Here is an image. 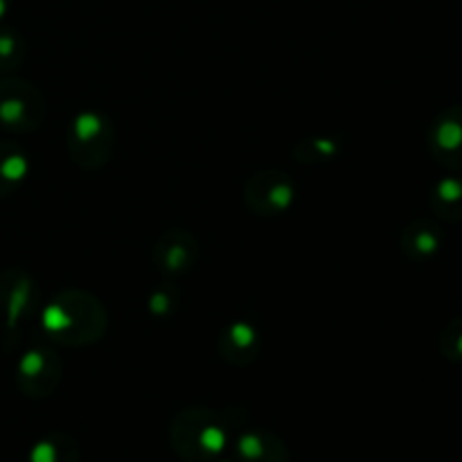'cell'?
<instances>
[{"label":"cell","mask_w":462,"mask_h":462,"mask_svg":"<svg viewBox=\"0 0 462 462\" xmlns=\"http://www.w3.org/2000/svg\"><path fill=\"white\" fill-rule=\"evenodd\" d=\"M41 332L63 347H88L104 338L108 314L102 300L86 289H63L41 307Z\"/></svg>","instance_id":"cell-1"},{"label":"cell","mask_w":462,"mask_h":462,"mask_svg":"<svg viewBox=\"0 0 462 462\" xmlns=\"http://www.w3.org/2000/svg\"><path fill=\"white\" fill-rule=\"evenodd\" d=\"M233 442V427L224 411L188 406L170 424L171 451L183 462H215L224 458Z\"/></svg>","instance_id":"cell-2"},{"label":"cell","mask_w":462,"mask_h":462,"mask_svg":"<svg viewBox=\"0 0 462 462\" xmlns=\"http://www.w3.org/2000/svg\"><path fill=\"white\" fill-rule=\"evenodd\" d=\"M66 147L81 171L104 170L116 152V125L104 111L84 108L68 125Z\"/></svg>","instance_id":"cell-3"},{"label":"cell","mask_w":462,"mask_h":462,"mask_svg":"<svg viewBox=\"0 0 462 462\" xmlns=\"http://www.w3.org/2000/svg\"><path fill=\"white\" fill-rule=\"evenodd\" d=\"M41 307V289L36 280L18 266L0 271V314H3V341L14 347Z\"/></svg>","instance_id":"cell-4"},{"label":"cell","mask_w":462,"mask_h":462,"mask_svg":"<svg viewBox=\"0 0 462 462\" xmlns=\"http://www.w3.org/2000/svg\"><path fill=\"white\" fill-rule=\"evenodd\" d=\"M48 117L43 93L14 75L0 77V126L14 135L34 134Z\"/></svg>","instance_id":"cell-5"},{"label":"cell","mask_w":462,"mask_h":462,"mask_svg":"<svg viewBox=\"0 0 462 462\" xmlns=\"http://www.w3.org/2000/svg\"><path fill=\"white\" fill-rule=\"evenodd\" d=\"M298 185L282 170H260L244 183V206L255 217H282L296 206Z\"/></svg>","instance_id":"cell-6"},{"label":"cell","mask_w":462,"mask_h":462,"mask_svg":"<svg viewBox=\"0 0 462 462\" xmlns=\"http://www.w3.org/2000/svg\"><path fill=\"white\" fill-rule=\"evenodd\" d=\"M63 377V361L57 350L48 346H32L18 356L14 382L30 400H45L54 395Z\"/></svg>","instance_id":"cell-7"},{"label":"cell","mask_w":462,"mask_h":462,"mask_svg":"<svg viewBox=\"0 0 462 462\" xmlns=\"http://www.w3.org/2000/svg\"><path fill=\"white\" fill-rule=\"evenodd\" d=\"M199 253H201L199 239L189 230L171 228L156 239L152 260L158 273L174 282V280L192 273L199 262Z\"/></svg>","instance_id":"cell-8"},{"label":"cell","mask_w":462,"mask_h":462,"mask_svg":"<svg viewBox=\"0 0 462 462\" xmlns=\"http://www.w3.org/2000/svg\"><path fill=\"white\" fill-rule=\"evenodd\" d=\"M427 147L438 165L462 171V104L447 106L433 117L427 134Z\"/></svg>","instance_id":"cell-9"},{"label":"cell","mask_w":462,"mask_h":462,"mask_svg":"<svg viewBox=\"0 0 462 462\" xmlns=\"http://www.w3.org/2000/svg\"><path fill=\"white\" fill-rule=\"evenodd\" d=\"M230 427H233L230 454L237 462H289L287 445L273 431L248 427L246 422H237V420H230Z\"/></svg>","instance_id":"cell-10"},{"label":"cell","mask_w":462,"mask_h":462,"mask_svg":"<svg viewBox=\"0 0 462 462\" xmlns=\"http://www.w3.org/2000/svg\"><path fill=\"white\" fill-rule=\"evenodd\" d=\"M264 338H262V329L255 320L251 319H235L221 329L219 338H217V350L219 356L233 368H246V365L255 364L260 356Z\"/></svg>","instance_id":"cell-11"},{"label":"cell","mask_w":462,"mask_h":462,"mask_svg":"<svg viewBox=\"0 0 462 462\" xmlns=\"http://www.w3.org/2000/svg\"><path fill=\"white\" fill-rule=\"evenodd\" d=\"M442 248H445V230L438 221L427 217L413 219L400 233V251L418 264L431 262L433 257L440 255Z\"/></svg>","instance_id":"cell-12"},{"label":"cell","mask_w":462,"mask_h":462,"mask_svg":"<svg viewBox=\"0 0 462 462\" xmlns=\"http://www.w3.org/2000/svg\"><path fill=\"white\" fill-rule=\"evenodd\" d=\"M30 153L14 140H0V199L12 197L30 179Z\"/></svg>","instance_id":"cell-13"},{"label":"cell","mask_w":462,"mask_h":462,"mask_svg":"<svg viewBox=\"0 0 462 462\" xmlns=\"http://www.w3.org/2000/svg\"><path fill=\"white\" fill-rule=\"evenodd\" d=\"M429 206L438 219L462 224V171L442 176L429 194Z\"/></svg>","instance_id":"cell-14"},{"label":"cell","mask_w":462,"mask_h":462,"mask_svg":"<svg viewBox=\"0 0 462 462\" xmlns=\"http://www.w3.org/2000/svg\"><path fill=\"white\" fill-rule=\"evenodd\" d=\"M27 462H81V449L75 438L54 431L32 445Z\"/></svg>","instance_id":"cell-15"},{"label":"cell","mask_w":462,"mask_h":462,"mask_svg":"<svg viewBox=\"0 0 462 462\" xmlns=\"http://www.w3.org/2000/svg\"><path fill=\"white\" fill-rule=\"evenodd\" d=\"M341 156V138L337 135H307L293 144V158L302 165H325Z\"/></svg>","instance_id":"cell-16"},{"label":"cell","mask_w":462,"mask_h":462,"mask_svg":"<svg viewBox=\"0 0 462 462\" xmlns=\"http://www.w3.org/2000/svg\"><path fill=\"white\" fill-rule=\"evenodd\" d=\"M179 289L171 287V282L167 280L165 284H158V287H153L147 293V298H144V310H147V314L153 320H170L176 314V310H179Z\"/></svg>","instance_id":"cell-17"},{"label":"cell","mask_w":462,"mask_h":462,"mask_svg":"<svg viewBox=\"0 0 462 462\" xmlns=\"http://www.w3.org/2000/svg\"><path fill=\"white\" fill-rule=\"evenodd\" d=\"M25 41L16 30L0 27V77L14 75L25 61Z\"/></svg>","instance_id":"cell-18"},{"label":"cell","mask_w":462,"mask_h":462,"mask_svg":"<svg viewBox=\"0 0 462 462\" xmlns=\"http://www.w3.org/2000/svg\"><path fill=\"white\" fill-rule=\"evenodd\" d=\"M438 350L451 364H462V316L445 325L438 338Z\"/></svg>","instance_id":"cell-19"},{"label":"cell","mask_w":462,"mask_h":462,"mask_svg":"<svg viewBox=\"0 0 462 462\" xmlns=\"http://www.w3.org/2000/svg\"><path fill=\"white\" fill-rule=\"evenodd\" d=\"M7 12H9V0H0V21L7 16Z\"/></svg>","instance_id":"cell-20"},{"label":"cell","mask_w":462,"mask_h":462,"mask_svg":"<svg viewBox=\"0 0 462 462\" xmlns=\"http://www.w3.org/2000/svg\"><path fill=\"white\" fill-rule=\"evenodd\" d=\"M215 462H237V460H235V458H226V456H224V458H219V460H215Z\"/></svg>","instance_id":"cell-21"}]
</instances>
